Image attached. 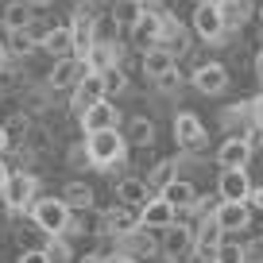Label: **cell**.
<instances>
[{"instance_id": "6da1fadb", "label": "cell", "mask_w": 263, "mask_h": 263, "mask_svg": "<svg viewBox=\"0 0 263 263\" xmlns=\"http://www.w3.org/2000/svg\"><path fill=\"white\" fill-rule=\"evenodd\" d=\"M85 151H89L93 171H112L128 159V140H124L120 128H105V132H89L85 136Z\"/></svg>"}, {"instance_id": "7a4b0ae2", "label": "cell", "mask_w": 263, "mask_h": 263, "mask_svg": "<svg viewBox=\"0 0 263 263\" xmlns=\"http://www.w3.org/2000/svg\"><path fill=\"white\" fill-rule=\"evenodd\" d=\"M39 197V174L35 171H12L4 182V194H0V205L8 217H27L31 201Z\"/></svg>"}, {"instance_id": "3957f363", "label": "cell", "mask_w": 263, "mask_h": 263, "mask_svg": "<svg viewBox=\"0 0 263 263\" xmlns=\"http://www.w3.org/2000/svg\"><path fill=\"white\" fill-rule=\"evenodd\" d=\"M27 221H35L47 236L54 232H66V221H70V205H66L62 194H39L27 209Z\"/></svg>"}, {"instance_id": "277c9868", "label": "cell", "mask_w": 263, "mask_h": 263, "mask_svg": "<svg viewBox=\"0 0 263 263\" xmlns=\"http://www.w3.org/2000/svg\"><path fill=\"white\" fill-rule=\"evenodd\" d=\"M194 31H197V39L201 43H229L232 35H240V31H229L224 27V16H221V8H217V0H201L194 8Z\"/></svg>"}, {"instance_id": "5b68a950", "label": "cell", "mask_w": 263, "mask_h": 263, "mask_svg": "<svg viewBox=\"0 0 263 263\" xmlns=\"http://www.w3.org/2000/svg\"><path fill=\"white\" fill-rule=\"evenodd\" d=\"M171 132H174L178 151H190V155H201L209 143V132H205V124L197 120V112H178L171 120Z\"/></svg>"}, {"instance_id": "8992f818", "label": "cell", "mask_w": 263, "mask_h": 263, "mask_svg": "<svg viewBox=\"0 0 263 263\" xmlns=\"http://www.w3.org/2000/svg\"><path fill=\"white\" fill-rule=\"evenodd\" d=\"M159 240H163V255H171V259H186L190 252H194V224L182 221V217H174L166 229H159Z\"/></svg>"}, {"instance_id": "52a82bcc", "label": "cell", "mask_w": 263, "mask_h": 263, "mask_svg": "<svg viewBox=\"0 0 263 263\" xmlns=\"http://www.w3.org/2000/svg\"><path fill=\"white\" fill-rule=\"evenodd\" d=\"M82 74H89L85 58H78V54L54 58V66H50V74H47V85H50L54 93H70L78 82H82Z\"/></svg>"}, {"instance_id": "ba28073f", "label": "cell", "mask_w": 263, "mask_h": 263, "mask_svg": "<svg viewBox=\"0 0 263 263\" xmlns=\"http://www.w3.org/2000/svg\"><path fill=\"white\" fill-rule=\"evenodd\" d=\"M78 124H82V136H89V132H105V128H120L124 124V112L112 105L108 97H101L97 105H89L82 116H78Z\"/></svg>"}, {"instance_id": "9c48e42d", "label": "cell", "mask_w": 263, "mask_h": 263, "mask_svg": "<svg viewBox=\"0 0 263 263\" xmlns=\"http://www.w3.org/2000/svg\"><path fill=\"white\" fill-rule=\"evenodd\" d=\"M140 229V209L136 205H124V201H116V205L101 209V232H112V236H128V232ZM97 232V236H101Z\"/></svg>"}, {"instance_id": "30bf717a", "label": "cell", "mask_w": 263, "mask_h": 263, "mask_svg": "<svg viewBox=\"0 0 263 263\" xmlns=\"http://www.w3.org/2000/svg\"><path fill=\"white\" fill-rule=\"evenodd\" d=\"M252 171L248 166H224L221 178H217V194L224 197V201H248L252 197Z\"/></svg>"}, {"instance_id": "8fae6325", "label": "cell", "mask_w": 263, "mask_h": 263, "mask_svg": "<svg viewBox=\"0 0 263 263\" xmlns=\"http://www.w3.org/2000/svg\"><path fill=\"white\" fill-rule=\"evenodd\" d=\"M229 70H224L221 62H201L194 70V74H190V85H194L197 93H205V97H221L224 89H229Z\"/></svg>"}, {"instance_id": "7c38bea8", "label": "cell", "mask_w": 263, "mask_h": 263, "mask_svg": "<svg viewBox=\"0 0 263 263\" xmlns=\"http://www.w3.org/2000/svg\"><path fill=\"white\" fill-rule=\"evenodd\" d=\"M101 97H108V93H105V78L89 70V74H82V82H78L74 89H70V105H66V108H70L74 116H82L85 108H89V105H97Z\"/></svg>"}, {"instance_id": "4fadbf2b", "label": "cell", "mask_w": 263, "mask_h": 263, "mask_svg": "<svg viewBox=\"0 0 263 263\" xmlns=\"http://www.w3.org/2000/svg\"><path fill=\"white\" fill-rule=\"evenodd\" d=\"M120 252L136 255V259L147 263L151 255L163 252V240H159V229H147V224H140L136 232H128V236H120Z\"/></svg>"}, {"instance_id": "5bb4252c", "label": "cell", "mask_w": 263, "mask_h": 263, "mask_svg": "<svg viewBox=\"0 0 263 263\" xmlns=\"http://www.w3.org/2000/svg\"><path fill=\"white\" fill-rule=\"evenodd\" d=\"M248 159H252V143L244 140V132H229L224 136V143L217 147V166H248Z\"/></svg>"}, {"instance_id": "9a60e30c", "label": "cell", "mask_w": 263, "mask_h": 263, "mask_svg": "<svg viewBox=\"0 0 263 263\" xmlns=\"http://www.w3.org/2000/svg\"><path fill=\"white\" fill-rule=\"evenodd\" d=\"M213 217L224 232H244L252 224V201H224L221 197V205H217Z\"/></svg>"}, {"instance_id": "2e32d148", "label": "cell", "mask_w": 263, "mask_h": 263, "mask_svg": "<svg viewBox=\"0 0 263 263\" xmlns=\"http://www.w3.org/2000/svg\"><path fill=\"white\" fill-rule=\"evenodd\" d=\"M174 217H178V213H174V205L166 201L163 194H151L147 201L140 205V224H147V229H166Z\"/></svg>"}, {"instance_id": "e0dca14e", "label": "cell", "mask_w": 263, "mask_h": 263, "mask_svg": "<svg viewBox=\"0 0 263 263\" xmlns=\"http://www.w3.org/2000/svg\"><path fill=\"white\" fill-rule=\"evenodd\" d=\"M39 50L47 58H66L74 54V31H70V24H54L47 35L39 39Z\"/></svg>"}, {"instance_id": "ac0fdd59", "label": "cell", "mask_w": 263, "mask_h": 263, "mask_svg": "<svg viewBox=\"0 0 263 263\" xmlns=\"http://www.w3.org/2000/svg\"><path fill=\"white\" fill-rule=\"evenodd\" d=\"M171 66H178V58H174L166 47H159V43H155V47H147V50H140V74L151 78V82H155L159 74H166Z\"/></svg>"}, {"instance_id": "d6986e66", "label": "cell", "mask_w": 263, "mask_h": 263, "mask_svg": "<svg viewBox=\"0 0 263 263\" xmlns=\"http://www.w3.org/2000/svg\"><path fill=\"white\" fill-rule=\"evenodd\" d=\"M155 136H159V128H155V120H147V116H132L128 128H124V140H128V147H136V151H151L155 147Z\"/></svg>"}, {"instance_id": "ffe728a7", "label": "cell", "mask_w": 263, "mask_h": 263, "mask_svg": "<svg viewBox=\"0 0 263 263\" xmlns=\"http://www.w3.org/2000/svg\"><path fill=\"white\" fill-rule=\"evenodd\" d=\"M163 197L174 205V213H178V217H186L190 209H194V201H197V186H194L190 178H182V174H178L171 186H163Z\"/></svg>"}, {"instance_id": "44dd1931", "label": "cell", "mask_w": 263, "mask_h": 263, "mask_svg": "<svg viewBox=\"0 0 263 263\" xmlns=\"http://www.w3.org/2000/svg\"><path fill=\"white\" fill-rule=\"evenodd\" d=\"M112 197L116 201H124V205H136L140 209L143 201L151 197V186H147V178H136V174H124L120 182L112 186Z\"/></svg>"}, {"instance_id": "7402d4cb", "label": "cell", "mask_w": 263, "mask_h": 263, "mask_svg": "<svg viewBox=\"0 0 263 263\" xmlns=\"http://www.w3.org/2000/svg\"><path fill=\"white\" fill-rule=\"evenodd\" d=\"M217 8H221L224 27H229V31H244V27L252 24V16H255V4H252V0H217Z\"/></svg>"}, {"instance_id": "603a6c76", "label": "cell", "mask_w": 263, "mask_h": 263, "mask_svg": "<svg viewBox=\"0 0 263 263\" xmlns=\"http://www.w3.org/2000/svg\"><path fill=\"white\" fill-rule=\"evenodd\" d=\"M159 47H166V50H171L174 58H182V54L190 50V35H186V27H182L178 20L171 16V12L163 16V31H159Z\"/></svg>"}, {"instance_id": "cb8c5ba5", "label": "cell", "mask_w": 263, "mask_h": 263, "mask_svg": "<svg viewBox=\"0 0 263 263\" xmlns=\"http://www.w3.org/2000/svg\"><path fill=\"white\" fill-rule=\"evenodd\" d=\"M174 178H178V159H155V163L147 166V186H151V194H163V186H171Z\"/></svg>"}, {"instance_id": "d4e9b609", "label": "cell", "mask_w": 263, "mask_h": 263, "mask_svg": "<svg viewBox=\"0 0 263 263\" xmlns=\"http://www.w3.org/2000/svg\"><path fill=\"white\" fill-rule=\"evenodd\" d=\"M62 197H66V205H70V209H93V205H97L93 186H89V182H82V178L66 182V186H62Z\"/></svg>"}, {"instance_id": "484cf974", "label": "cell", "mask_w": 263, "mask_h": 263, "mask_svg": "<svg viewBox=\"0 0 263 263\" xmlns=\"http://www.w3.org/2000/svg\"><path fill=\"white\" fill-rule=\"evenodd\" d=\"M35 4L31 0H4V12H0V20H4V24L8 27H27L35 20Z\"/></svg>"}, {"instance_id": "4316f807", "label": "cell", "mask_w": 263, "mask_h": 263, "mask_svg": "<svg viewBox=\"0 0 263 263\" xmlns=\"http://www.w3.org/2000/svg\"><path fill=\"white\" fill-rule=\"evenodd\" d=\"M43 252H47V263H78L74 244H70V236H66V232H54V236H47Z\"/></svg>"}, {"instance_id": "83f0119b", "label": "cell", "mask_w": 263, "mask_h": 263, "mask_svg": "<svg viewBox=\"0 0 263 263\" xmlns=\"http://www.w3.org/2000/svg\"><path fill=\"white\" fill-rule=\"evenodd\" d=\"M4 124V136H8V147H20V143L27 140V132H31V112H24V108H20V112H12L8 120H0Z\"/></svg>"}, {"instance_id": "f1b7e54d", "label": "cell", "mask_w": 263, "mask_h": 263, "mask_svg": "<svg viewBox=\"0 0 263 263\" xmlns=\"http://www.w3.org/2000/svg\"><path fill=\"white\" fill-rule=\"evenodd\" d=\"M24 147L31 151V155L47 159V155H50V147H54V132H50L47 124H31V132H27V140H24Z\"/></svg>"}, {"instance_id": "f546056e", "label": "cell", "mask_w": 263, "mask_h": 263, "mask_svg": "<svg viewBox=\"0 0 263 263\" xmlns=\"http://www.w3.org/2000/svg\"><path fill=\"white\" fill-rule=\"evenodd\" d=\"M186 82H190V74H186V70H182V66H171V70H166V74H159L151 85H155V89L163 93V97H178V93L186 89Z\"/></svg>"}, {"instance_id": "4dcf8cb0", "label": "cell", "mask_w": 263, "mask_h": 263, "mask_svg": "<svg viewBox=\"0 0 263 263\" xmlns=\"http://www.w3.org/2000/svg\"><path fill=\"white\" fill-rule=\"evenodd\" d=\"M120 35H124L120 20L112 12H97V20H93V43H116Z\"/></svg>"}, {"instance_id": "1f68e13d", "label": "cell", "mask_w": 263, "mask_h": 263, "mask_svg": "<svg viewBox=\"0 0 263 263\" xmlns=\"http://www.w3.org/2000/svg\"><path fill=\"white\" fill-rule=\"evenodd\" d=\"M35 50H39V43L31 39V31H27V27H12V35H8V58L24 62V58L35 54Z\"/></svg>"}, {"instance_id": "d6a6232c", "label": "cell", "mask_w": 263, "mask_h": 263, "mask_svg": "<svg viewBox=\"0 0 263 263\" xmlns=\"http://www.w3.org/2000/svg\"><path fill=\"white\" fill-rule=\"evenodd\" d=\"M213 259H217V263H244V244H240V240H229V236H224L221 244H217Z\"/></svg>"}, {"instance_id": "836d02e7", "label": "cell", "mask_w": 263, "mask_h": 263, "mask_svg": "<svg viewBox=\"0 0 263 263\" xmlns=\"http://www.w3.org/2000/svg\"><path fill=\"white\" fill-rule=\"evenodd\" d=\"M16 244L20 248H43V244H47V232H43L39 229V224H20V229H16Z\"/></svg>"}, {"instance_id": "e575fe53", "label": "cell", "mask_w": 263, "mask_h": 263, "mask_svg": "<svg viewBox=\"0 0 263 263\" xmlns=\"http://www.w3.org/2000/svg\"><path fill=\"white\" fill-rule=\"evenodd\" d=\"M101 78H105V93H108V97H112V93H124V89H128V74H124V62L108 66Z\"/></svg>"}, {"instance_id": "d590c367", "label": "cell", "mask_w": 263, "mask_h": 263, "mask_svg": "<svg viewBox=\"0 0 263 263\" xmlns=\"http://www.w3.org/2000/svg\"><path fill=\"white\" fill-rule=\"evenodd\" d=\"M108 12L120 20V27H132V24H136V16H140V0H116Z\"/></svg>"}, {"instance_id": "8d00e7d4", "label": "cell", "mask_w": 263, "mask_h": 263, "mask_svg": "<svg viewBox=\"0 0 263 263\" xmlns=\"http://www.w3.org/2000/svg\"><path fill=\"white\" fill-rule=\"evenodd\" d=\"M66 166H70V171H85V166H93L89 163V151H85V140H78L74 147L66 151Z\"/></svg>"}, {"instance_id": "74e56055", "label": "cell", "mask_w": 263, "mask_h": 263, "mask_svg": "<svg viewBox=\"0 0 263 263\" xmlns=\"http://www.w3.org/2000/svg\"><path fill=\"white\" fill-rule=\"evenodd\" d=\"M244 263H263V236H252L244 244Z\"/></svg>"}, {"instance_id": "f35d334b", "label": "cell", "mask_w": 263, "mask_h": 263, "mask_svg": "<svg viewBox=\"0 0 263 263\" xmlns=\"http://www.w3.org/2000/svg\"><path fill=\"white\" fill-rule=\"evenodd\" d=\"M244 140L252 143V151H263V124H248V128H244Z\"/></svg>"}, {"instance_id": "ab89813d", "label": "cell", "mask_w": 263, "mask_h": 263, "mask_svg": "<svg viewBox=\"0 0 263 263\" xmlns=\"http://www.w3.org/2000/svg\"><path fill=\"white\" fill-rule=\"evenodd\" d=\"M16 263H47V252H43V248H20Z\"/></svg>"}, {"instance_id": "60d3db41", "label": "cell", "mask_w": 263, "mask_h": 263, "mask_svg": "<svg viewBox=\"0 0 263 263\" xmlns=\"http://www.w3.org/2000/svg\"><path fill=\"white\" fill-rule=\"evenodd\" d=\"M27 31H31V39H35V43H39V39H43V35H47V31H50V24H47V20H43V16H39V12H35V20H31V24H27Z\"/></svg>"}, {"instance_id": "b9f144b4", "label": "cell", "mask_w": 263, "mask_h": 263, "mask_svg": "<svg viewBox=\"0 0 263 263\" xmlns=\"http://www.w3.org/2000/svg\"><path fill=\"white\" fill-rule=\"evenodd\" d=\"M8 174H12V166L4 163V155H0V194H4V182H8Z\"/></svg>"}, {"instance_id": "7bdbcfd3", "label": "cell", "mask_w": 263, "mask_h": 263, "mask_svg": "<svg viewBox=\"0 0 263 263\" xmlns=\"http://www.w3.org/2000/svg\"><path fill=\"white\" fill-rule=\"evenodd\" d=\"M252 112H255V124H263V93L252 101Z\"/></svg>"}, {"instance_id": "ee69618b", "label": "cell", "mask_w": 263, "mask_h": 263, "mask_svg": "<svg viewBox=\"0 0 263 263\" xmlns=\"http://www.w3.org/2000/svg\"><path fill=\"white\" fill-rule=\"evenodd\" d=\"M108 263H143V259H136V255H128V252H116Z\"/></svg>"}, {"instance_id": "f6af8a7d", "label": "cell", "mask_w": 263, "mask_h": 263, "mask_svg": "<svg viewBox=\"0 0 263 263\" xmlns=\"http://www.w3.org/2000/svg\"><path fill=\"white\" fill-rule=\"evenodd\" d=\"M248 201H252L255 209H263V186H255V190H252V197H248Z\"/></svg>"}, {"instance_id": "bcb514c9", "label": "cell", "mask_w": 263, "mask_h": 263, "mask_svg": "<svg viewBox=\"0 0 263 263\" xmlns=\"http://www.w3.org/2000/svg\"><path fill=\"white\" fill-rule=\"evenodd\" d=\"M252 66H255V78L263 82V47H259V54H255V62H252Z\"/></svg>"}, {"instance_id": "7dc6e473", "label": "cell", "mask_w": 263, "mask_h": 263, "mask_svg": "<svg viewBox=\"0 0 263 263\" xmlns=\"http://www.w3.org/2000/svg\"><path fill=\"white\" fill-rule=\"evenodd\" d=\"M147 263H178V259H171V255H163V252H159V255H151Z\"/></svg>"}, {"instance_id": "c3c4849f", "label": "cell", "mask_w": 263, "mask_h": 263, "mask_svg": "<svg viewBox=\"0 0 263 263\" xmlns=\"http://www.w3.org/2000/svg\"><path fill=\"white\" fill-rule=\"evenodd\" d=\"M8 151V136H4V124H0V155Z\"/></svg>"}, {"instance_id": "681fc988", "label": "cell", "mask_w": 263, "mask_h": 263, "mask_svg": "<svg viewBox=\"0 0 263 263\" xmlns=\"http://www.w3.org/2000/svg\"><path fill=\"white\" fill-rule=\"evenodd\" d=\"M78 263H105V259H101V255H93V252H89V255H82V259H78Z\"/></svg>"}, {"instance_id": "f907efd6", "label": "cell", "mask_w": 263, "mask_h": 263, "mask_svg": "<svg viewBox=\"0 0 263 263\" xmlns=\"http://www.w3.org/2000/svg\"><path fill=\"white\" fill-rule=\"evenodd\" d=\"M8 66V47H0V70Z\"/></svg>"}, {"instance_id": "816d5d0a", "label": "cell", "mask_w": 263, "mask_h": 263, "mask_svg": "<svg viewBox=\"0 0 263 263\" xmlns=\"http://www.w3.org/2000/svg\"><path fill=\"white\" fill-rule=\"evenodd\" d=\"M93 4H97V8H105V12H108V8H112V4H116V0H93Z\"/></svg>"}, {"instance_id": "f5cc1de1", "label": "cell", "mask_w": 263, "mask_h": 263, "mask_svg": "<svg viewBox=\"0 0 263 263\" xmlns=\"http://www.w3.org/2000/svg\"><path fill=\"white\" fill-rule=\"evenodd\" d=\"M31 4L35 8H47V4H54V0H31Z\"/></svg>"}, {"instance_id": "db71d44e", "label": "cell", "mask_w": 263, "mask_h": 263, "mask_svg": "<svg viewBox=\"0 0 263 263\" xmlns=\"http://www.w3.org/2000/svg\"><path fill=\"white\" fill-rule=\"evenodd\" d=\"M259 24H263V4H259Z\"/></svg>"}, {"instance_id": "11a10c76", "label": "cell", "mask_w": 263, "mask_h": 263, "mask_svg": "<svg viewBox=\"0 0 263 263\" xmlns=\"http://www.w3.org/2000/svg\"><path fill=\"white\" fill-rule=\"evenodd\" d=\"M194 4H201V0H194Z\"/></svg>"}, {"instance_id": "9f6ffc18", "label": "cell", "mask_w": 263, "mask_h": 263, "mask_svg": "<svg viewBox=\"0 0 263 263\" xmlns=\"http://www.w3.org/2000/svg\"><path fill=\"white\" fill-rule=\"evenodd\" d=\"M140 4H143V0H140Z\"/></svg>"}]
</instances>
